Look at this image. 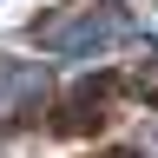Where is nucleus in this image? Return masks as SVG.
Segmentation results:
<instances>
[{"label": "nucleus", "mask_w": 158, "mask_h": 158, "mask_svg": "<svg viewBox=\"0 0 158 158\" xmlns=\"http://www.w3.org/2000/svg\"><path fill=\"white\" fill-rule=\"evenodd\" d=\"M125 33V20L106 13V7H79V13H59L40 27V46H46L53 59H92V53H106L112 40Z\"/></svg>", "instance_id": "1"}, {"label": "nucleus", "mask_w": 158, "mask_h": 158, "mask_svg": "<svg viewBox=\"0 0 158 158\" xmlns=\"http://www.w3.org/2000/svg\"><path fill=\"white\" fill-rule=\"evenodd\" d=\"M33 92H46V73H40V66H27V59H7V53H0V106L33 99Z\"/></svg>", "instance_id": "2"}]
</instances>
